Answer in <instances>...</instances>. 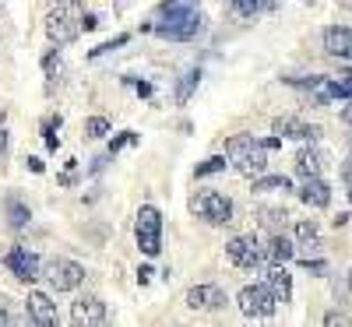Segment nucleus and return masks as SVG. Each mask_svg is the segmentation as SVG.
<instances>
[{
	"label": "nucleus",
	"mask_w": 352,
	"mask_h": 327,
	"mask_svg": "<svg viewBox=\"0 0 352 327\" xmlns=\"http://www.w3.org/2000/svg\"><path fill=\"white\" fill-rule=\"evenodd\" d=\"M324 49L331 56H342V60H352V28H342V25H331L324 28Z\"/></svg>",
	"instance_id": "dca6fc26"
},
{
	"label": "nucleus",
	"mask_w": 352,
	"mask_h": 327,
	"mask_svg": "<svg viewBox=\"0 0 352 327\" xmlns=\"http://www.w3.org/2000/svg\"><path fill=\"white\" fill-rule=\"evenodd\" d=\"M342 120H345V124H349V127H352V102H349V106H345V109H342Z\"/></svg>",
	"instance_id": "c9c22d12"
},
{
	"label": "nucleus",
	"mask_w": 352,
	"mask_h": 327,
	"mask_svg": "<svg viewBox=\"0 0 352 327\" xmlns=\"http://www.w3.org/2000/svg\"><path fill=\"white\" fill-rule=\"evenodd\" d=\"M303 267H307L310 275H324V271H328V264H324V260H310V257L303 260Z\"/></svg>",
	"instance_id": "7c9ffc66"
},
{
	"label": "nucleus",
	"mask_w": 352,
	"mask_h": 327,
	"mask_svg": "<svg viewBox=\"0 0 352 327\" xmlns=\"http://www.w3.org/2000/svg\"><path fill=\"white\" fill-rule=\"evenodd\" d=\"M155 32L162 39H176V43H187L201 32V11H194L190 4H169L162 11V21L155 25Z\"/></svg>",
	"instance_id": "7ed1b4c3"
},
{
	"label": "nucleus",
	"mask_w": 352,
	"mask_h": 327,
	"mask_svg": "<svg viewBox=\"0 0 352 327\" xmlns=\"http://www.w3.org/2000/svg\"><path fill=\"white\" fill-rule=\"evenodd\" d=\"M264 257H268L272 264H285V260L296 257V247H292L282 232H275L272 240H268V247H264Z\"/></svg>",
	"instance_id": "a211bd4d"
},
{
	"label": "nucleus",
	"mask_w": 352,
	"mask_h": 327,
	"mask_svg": "<svg viewBox=\"0 0 352 327\" xmlns=\"http://www.w3.org/2000/svg\"><path fill=\"white\" fill-rule=\"evenodd\" d=\"M264 285L272 289V295L285 306V303H292V275L285 271V264H272L268 271H264Z\"/></svg>",
	"instance_id": "4468645a"
},
{
	"label": "nucleus",
	"mask_w": 352,
	"mask_h": 327,
	"mask_svg": "<svg viewBox=\"0 0 352 327\" xmlns=\"http://www.w3.org/2000/svg\"><path fill=\"white\" fill-rule=\"evenodd\" d=\"M53 4H60V0H53Z\"/></svg>",
	"instance_id": "ea45409f"
},
{
	"label": "nucleus",
	"mask_w": 352,
	"mask_h": 327,
	"mask_svg": "<svg viewBox=\"0 0 352 327\" xmlns=\"http://www.w3.org/2000/svg\"><path fill=\"white\" fill-rule=\"evenodd\" d=\"M342 180H345V187H352V159L342 162Z\"/></svg>",
	"instance_id": "2f4dec72"
},
{
	"label": "nucleus",
	"mask_w": 352,
	"mask_h": 327,
	"mask_svg": "<svg viewBox=\"0 0 352 327\" xmlns=\"http://www.w3.org/2000/svg\"><path fill=\"white\" fill-rule=\"evenodd\" d=\"M8 218H11L14 229H21V225L28 222V207H25L21 201H8Z\"/></svg>",
	"instance_id": "4be33fe9"
},
{
	"label": "nucleus",
	"mask_w": 352,
	"mask_h": 327,
	"mask_svg": "<svg viewBox=\"0 0 352 327\" xmlns=\"http://www.w3.org/2000/svg\"><path fill=\"white\" fill-rule=\"evenodd\" d=\"M232 8H236V14H247V18H254V14L264 8V0H232Z\"/></svg>",
	"instance_id": "393cba45"
},
{
	"label": "nucleus",
	"mask_w": 352,
	"mask_h": 327,
	"mask_svg": "<svg viewBox=\"0 0 352 327\" xmlns=\"http://www.w3.org/2000/svg\"><path fill=\"white\" fill-rule=\"evenodd\" d=\"M43 278L56 289V292H74L81 282H85V267L78 260H67V257H53L43 264Z\"/></svg>",
	"instance_id": "423d86ee"
},
{
	"label": "nucleus",
	"mask_w": 352,
	"mask_h": 327,
	"mask_svg": "<svg viewBox=\"0 0 352 327\" xmlns=\"http://www.w3.org/2000/svg\"><path fill=\"white\" fill-rule=\"evenodd\" d=\"M261 222L268 229H278L285 222V212H278V207H261Z\"/></svg>",
	"instance_id": "b1692460"
},
{
	"label": "nucleus",
	"mask_w": 352,
	"mask_h": 327,
	"mask_svg": "<svg viewBox=\"0 0 352 327\" xmlns=\"http://www.w3.org/2000/svg\"><path fill=\"white\" fill-rule=\"evenodd\" d=\"M236 306H240L243 317H275L278 300L272 295L268 285H247V289H240V295H236Z\"/></svg>",
	"instance_id": "0eeeda50"
},
{
	"label": "nucleus",
	"mask_w": 352,
	"mask_h": 327,
	"mask_svg": "<svg viewBox=\"0 0 352 327\" xmlns=\"http://www.w3.org/2000/svg\"><path fill=\"white\" fill-rule=\"evenodd\" d=\"M345 285H349V292H352V271H349V275H345Z\"/></svg>",
	"instance_id": "4c0bfd02"
},
{
	"label": "nucleus",
	"mask_w": 352,
	"mask_h": 327,
	"mask_svg": "<svg viewBox=\"0 0 352 327\" xmlns=\"http://www.w3.org/2000/svg\"><path fill=\"white\" fill-rule=\"evenodd\" d=\"M134 141H138V134H134V131H127V134H120V137H113V144H109V155H116L124 144H134Z\"/></svg>",
	"instance_id": "c756f323"
},
{
	"label": "nucleus",
	"mask_w": 352,
	"mask_h": 327,
	"mask_svg": "<svg viewBox=\"0 0 352 327\" xmlns=\"http://www.w3.org/2000/svg\"><path fill=\"white\" fill-rule=\"evenodd\" d=\"M96 25H99V18H96V14H85V32H92Z\"/></svg>",
	"instance_id": "72a5a7b5"
},
{
	"label": "nucleus",
	"mask_w": 352,
	"mask_h": 327,
	"mask_svg": "<svg viewBox=\"0 0 352 327\" xmlns=\"http://www.w3.org/2000/svg\"><path fill=\"white\" fill-rule=\"evenodd\" d=\"M324 324H328V327H335V324L349 327V324H352V317H349V313H342V310H328V313H324Z\"/></svg>",
	"instance_id": "c85d7f7f"
},
{
	"label": "nucleus",
	"mask_w": 352,
	"mask_h": 327,
	"mask_svg": "<svg viewBox=\"0 0 352 327\" xmlns=\"http://www.w3.org/2000/svg\"><path fill=\"white\" fill-rule=\"evenodd\" d=\"M328 166L324 152H317V148H300L296 152V172L300 176H320V169Z\"/></svg>",
	"instance_id": "f3484780"
},
{
	"label": "nucleus",
	"mask_w": 352,
	"mask_h": 327,
	"mask_svg": "<svg viewBox=\"0 0 352 327\" xmlns=\"http://www.w3.org/2000/svg\"><path fill=\"white\" fill-rule=\"evenodd\" d=\"M296 236H300L303 243H307V240H314V236H317V222H314V218H303V222H296Z\"/></svg>",
	"instance_id": "cd10ccee"
},
{
	"label": "nucleus",
	"mask_w": 352,
	"mask_h": 327,
	"mask_svg": "<svg viewBox=\"0 0 352 327\" xmlns=\"http://www.w3.org/2000/svg\"><path fill=\"white\" fill-rule=\"evenodd\" d=\"M28 169H32V172H43V169H46V166H43V162H39V159H28Z\"/></svg>",
	"instance_id": "f704fd0d"
},
{
	"label": "nucleus",
	"mask_w": 352,
	"mask_h": 327,
	"mask_svg": "<svg viewBox=\"0 0 352 327\" xmlns=\"http://www.w3.org/2000/svg\"><path fill=\"white\" fill-rule=\"evenodd\" d=\"M134 236H138V247L144 257H155L162 250V215L155 204H144L138 212V225H134Z\"/></svg>",
	"instance_id": "20e7f679"
},
{
	"label": "nucleus",
	"mask_w": 352,
	"mask_h": 327,
	"mask_svg": "<svg viewBox=\"0 0 352 327\" xmlns=\"http://www.w3.org/2000/svg\"><path fill=\"white\" fill-rule=\"evenodd\" d=\"M85 134L88 137H106L109 134V120H106V116H88V120H85Z\"/></svg>",
	"instance_id": "412c9836"
},
{
	"label": "nucleus",
	"mask_w": 352,
	"mask_h": 327,
	"mask_svg": "<svg viewBox=\"0 0 352 327\" xmlns=\"http://www.w3.org/2000/svg\"><path fill=\"white\" fill-rule=\"evenodd\" d=\"M342 81H349V84H352V67H349V71L342 74Z\"/></svg>",
	"instance_id": "e433bc0d"
},
{
	"label": "nucleus",
	"mask_w": 352,
	"mask_h": 327,
	"mask_svg": "<svg viewBox=\"0 0 352 327\" xmlns=\"http://www.w3.org/2000/svg\"><path fill=\"white\" fill-rule=\"evenodd\" d=\"M222 169H226V155H212L194 169V176H212V172H222Z\"/></svg>",
	"instance_id": "5701e85b"
},
{
	"label": "nucleus",
	"mask_w": 352,
	"mask_h": 327,
	"mask_svg": "<svg viewBox=\"0 0 352 327\" xmlns=\"http://www.w3.org/2000/svg\"><path fill=\"white\" fill-rule=\"evenodd\" d=\"M254 190L257 194H285V190H292V183H289V176H254Z\"/></svg>",
	"instance_id": "6ab92c4d"
},
{
	"label": "nucleus",
	"mask_w": 352,
	"mask_h": 327,
	"mask_svg": "<svg viewBox=\"0 0 352 327\" xmlns=\"http://www.w3.org/2000/svg\"><path fill=\"white\" fill-rule=\"evenodd\" d=\"M190 212L212 225H226V222H232V201L219 190H201L190 197Z\"/></svg>",
	"instance_id": "39448f33"
},
{
	"label": "nucleus",
	"mask_w": 352,
	"mask_h": 327,
	"mask_svg": "<svg viewBox=\"0 0 352 327\" xmlns=\"http://www.w3.org/2000/svg\"><path fill=\"white\" fill-rule=\"evenodd\" d=\"M226 155L232 162V169L243 172V176H261L264 169H268V148H264V141L250 137V134H236L226 141Z\"/></svg>",
	"instance_id": "f03ea898"
},
{
	"label": "nucleus",
	"mask_w": 352,
	"mask_h": 327,
	"mask_svg": "<svg viewBox=\"0 0 352 327\" xmlns=\"http://www.w3.org/2000/svg\"><path fill=\"white\" fill-rule=\"evenodd\" d=\"M187 306L190 310H204V313H215L226 306V292L219 285H194L187 292Z\"/></svg>",
	"instance_id": "f8f14e48"
},
{
	"label": "nucleus",
	"mask_w": 352,
	"mask_h": 327,
	"mask_svg": "<svg viewBox=\"0 0 352 327\" xmlns=\"http://www.w3.org/2000/svg\"><path fill=\"white\" fill-rule=\"evenodd\" d=\"M81 32H85V8L78 4V0H60V4H53V11L46 14V36H50V43L67 46Z\"/></svg>",
	"instance_id": "f257e3e1"
},
{
	"label": "nucleus",
	"mask_w": 352,
	"mask_h": 327,
	"mask_svg": "<svg viewBox=\"0 0 352 327\" xmlns=\"http://www.w3.org/2000/svg\"><path fill=\"white\" fill-rule=\"evenodd\" d=\"M226 257L236 264V267H247V271H254V267H261L264 260V247L254 240V236H236V240L226 243Z\"/></svg>",
	"instance_id": "1a4fd4ad"
},
{
	"label": "nucleus",
	"mask_w": 352,
	"mask_h": 327,
	"mask_svg": "<svg viewBox=\"0 0 352 327\" xmlns=\"http://www.w3.org/2000/svg\"><path fill=\"white\" fill-rule=\"evenodd\" d=\"M43 71H46L50 78H56V74H64V60H60V56H56V53H50L46 60H43Z\"/></svg>",
	"instance_id": "a878e982"
},
{
	"label": "nucleus",
	"mask_w": 352,
	"mask_h": 327,
	"mask_svg": "<svg viewBox=\"0 0 352 327\" xmlns=\"http://www.w3.org/2000/svg\"><path fill=\"white\" fill-rule=\"evenodd\" d=\"M272 131L278 137H292V141H317L320 137V127L300 120V116H278V120L272 124Z\"/></svg>",
	"instance_id": "ddd939ff"
},
{
	"label": "nucleus",
	"mask_w": 352,
	"mask_h": 327,
	"mask_svg": "<svg viewBox=\"0 0 352 327\" xmlns=\"http://www.w3.org/2000/svg\"><path fill=\"white\" fill-rule=\"evenodd\" d=\"M28 324H36V327H56L60 324V317H56V306L50 303V295L46 292H28Z\"/></svg>",
	"instance_id": "9b49d317"
},
{
	"label": "nucleus",
	"mask_w": 352,
	"mask_h": 327,
	"mask_svg": "<svg viewBox=\"0 0 352 327\" xmlns=\"http://www.w3.org/2000/svg\"><path fill=\"white\" fill-rule=\"evenodd\" d=\"M127 39H131V36H116V39H109V43L96 46V49H92V56H102V53H113V49H120V46H127Z\"/></svg>",
	"instance_id": "bb28decb"
},
{
	"label": "nucleus",
	"mask_w": 352,
	"mask_h": 327,
	"mask_svg": "<svg viewBox=\"0 0 352 327\" xmlns=\"http://www.w3.org/2000/svg\"><path fill=\"white\" fill-rule=\"evenodd\" d=\"M109 310L106 303L99 300V295H78V300L71 303V320L78 327H92V324H106Z\"/></svg>",
	"instance_id": "9d476101"
},
{
	"label": "nucleus",
	"mask_w": 352,
	"mask_h": 327,
	"mask_svg": "<svg viewBox=\"0 0 352 327\" xmlns=\"http://www.w3.org/2000/svg\"><path fill=\"white\" fill-rule=\"evenodd\" d=\"M349 201H352V187H349Z\"/></svg>",
	"instance_id": "58836bf2"
},
{
	"label": "nucleus",
	"mask_w": 352,
	"mask_h": 327,
	"mask_svg": "<svg viewBox=\"0 0 352 327\" xmlns=\"http://www.w3.org/2000/svg\"><path fill=\"white\" fill-rule=\"evenodd\" d=\"M300 201H303L307 207H328V204H331V187L320 180V176H303Z\"/></svg>",
	"instance_id": "2eb2a0df"
},
{
	"label": "nucleus",
	"mask_w": 352,
	"mask_h": 327,
	"mask_svg": "<svg viewBox=\"0 0 352 327\" xmlns=\"http://www.w3.org/2000/svg\"><path fill=\"white\" fill-rule=\"evenodd\" d=\"M4 267L18 282H28V285H32L36 278H43V264H39V257L28 247H11L8 257H4Z\"/></svg>",
	"instance_id": "6e6552de"
},
{
	"label": "nucleus",
	"mask_w": 352,
	"mask_h": 327,
	"mask_svg": "<svg viewBox=\"0 0 352 327\" xmlns=\"http://www.w3.org/2000/svg\"><path fill=\"white\" fill-rule=\"evenodd\" d=\"M152 275H155L152 267H141V271H138V282H141V285H144V282H152Z\"/></svg>",
	"instance_id": "473e14b6"
},
{
	"label": "nucleus",
	"mask_w": 352,
	"mask_h": 327,
	"mask_svg": "<svg viewBox=\"0 0 352 327\" xmlns=\"http://www.w3.org/2000/svg\"><path fill=\"white\" fill-rule=\"evenodd\" d=\"M197 81H201V71H187V74L180 78V84H176V102H180V106H184V102H190Z\"/></svg>",
	"instance_id": "aec40b11"
}]
</instances>
